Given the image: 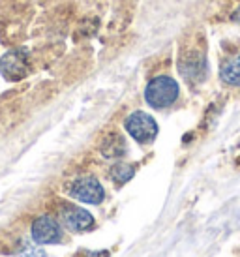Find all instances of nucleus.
<instances>
[{"instance_id": "1", "label": "nucleus", "mask_w": 240, "mask_h": 257, "mask_svg": "<svg viewBox=\"0 0 240 257\" xmlns=\"http://www.w3.org/2000/svg\"><path fill=\"white\" fill-rule=\"evenodd\" d=\"M180 96V86L169 75H158L150 79V83L145 88V100L150 107L165 109L171 107Z\"/></svg>"}, {"instance_id": "2", "label": "nucleus", "mask_w": 240, "mask_h": 257, "mask_svg": "<svg viewBox=\"0 0 240 257\" xmlns=\"http://www.w3.org/2000/svg\"><path fill=\"white\" fill-rule=\"evenodd\" d=\"M124 128L137 143L141 145L152 143L158 136V122L149 113H143V111H135V113L128 114V118L124 120Z\"/></svg>"}, {"instance_id": "3", "label": "nucleus", "mask_w": 240, "mask_h": 257, "mask_svg": "<svg viewBox=\"0 0 240 257\" xmlns=\"http://www.w3.org/2000/svg\"><path fill=\"white\" fill-rule=\"evenodd\" d=\"M68 193L73 199L81 201V203H88V205H99L105 199V190L96 177H81L75 179L68 186Z\"/></svg>"}, {"instance_id": "4", "label": "nucleus", "mask_w": 240, "mask_h": 257, "mask_svg": "<svg viewBox=\"0 0 240 257\" xmlns=\"http://www.w3.org/2000/svg\"><path fill=\"white\" fill-rule=\"evenodd\" d=\"M30 233H32V240H34L36 244H58L64 236L60 221H58L57 218L47 216V214L38 216V218L32 221Z\"/></svg>"}, {"instance_id": "5", "label": "nucleus", "mask_w": 240, "mask_h": 257, "mask_svg": "<svg viewBox=\"0 0 240 257\" xmlns=\"http://www.w3.org/2000/svg\"><path fill=\"white\" fill-rule=\"evenodd\" d=\"M60 221L73 233H83L94 227V216L75 205H62L60 208Z\"/></svg>"}, {"instance_id": "6", "label": "nucleus", "mask_w": 240, "mask_h": 257, "mask_svg": "<svg viewBox=\"0 0 240 257\" xmlns=\"http://www.w3.org/2000/svg\"><path fill=\"white\" fill-rule=\"evenodd\" d=\"M0 72L6 79H12V81H17V79H23L29 72V62H27V57L23 51H12V53H6L4 57L0 58Z\"/></svg>"}, {"instance_id": "7", "label": "nucleus", "mask_w": 240, "mask_h": 257, "mask_svg": "<svg viewBox=\"0 0 240 257\" xmlns=\"http://www.w3.org/2000/svg\"><path fill=\"white\" fill-rule=\"evenodd\" d=\"M126 152V141L118 134H109L101 143V154L105 158H120Z\"/></svg>"}, {"instance_id": "8", "label": "nucleus", "mask_w": 240, "mask_h": 257, "mask_svg": "<svg viewBox=\"0 0 240 257\" xmlns=\"http://www.w3.org/2000/svg\"><path fill=\"white\" fill-rule=\"evenodd\" d=\"M221 81L231 86H240V55L225 60V64L221 66Z\"/></svg>"}, {"instance_id": "9", "label": "nucleus", "mask_w": 240, "mask_h": 257, "mask_svg": "<svg viewBox=\"0 0 240 257\" xmlns=\"http://www.w3.org/2000/svg\"><path fill=\"white\" fill-rule=\"evenodd\" d=\"M109 175H111V180H113L114 184H116V186H122V184H126L128 180L134 179L135 165L126 164V162H118V164H114L113 167H111Z\"/></svg>"}, {"instance_id": "10", "label": "nucleus", "mask_w": 240, "mask_h": 257, "mask_svg": "<svg viewBox=\"0 0 240 257\" xmlns=\"http://www.w3.org/2000/svg\"><path fill=\"white\" fill-rule=\"evenodd\" d=\"M19 257H47L45 251L40 250V248H34V246H25V250L19 253Z\"/></svg>"}, {"instance_id": "11", "label": "nucleus", "mask_w": 240, "mask_h": 257, "mask_svg": "<svg viewBox=\"0 0 240 257\" xmlns=\"http://www.w3.org/2000/svg\"><path fill=\"white\" fill-rule=\"evenodd\" d=\"M233 21L236 23V25H240V8H236V12L233 14Z\"/></svg>"}]
</instances>
